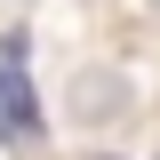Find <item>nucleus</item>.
<instances>
[{"mask_svg":"<svg viewBox=\"0 0 160 160\" xmlns=\"http://www.w3.org/2000/svg\"><path fill=\"white\" fill-rule=\"evenodd\" d=\"M0 144L8 152L40 144V96H32V72H24V32L0 40Z\"/></svg>","mask_w":160,"mask_h":160,"instance_id":"nucleus-1","label":"nucleus"}]
</instances>
